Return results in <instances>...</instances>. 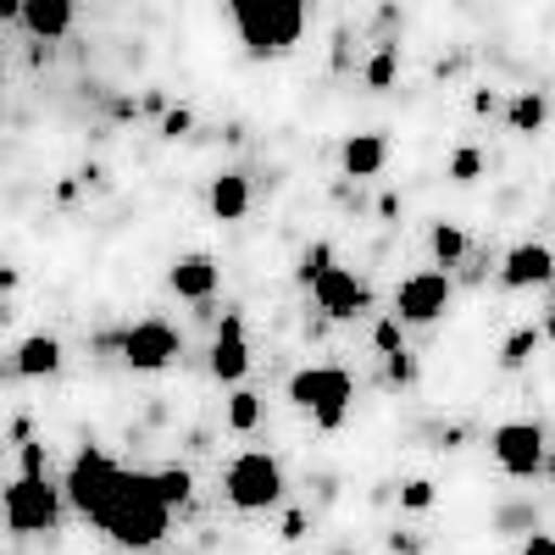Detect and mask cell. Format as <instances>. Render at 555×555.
I'll use <instances>...</instances> for the list:
<instances>
[{
  "label": "cell",
  "instance_id": "cell-1",
  "mask_svg": "<svg viewBox=\"0 0 555 555\" xmlns=\"http://www.w3.org/2000/svg\"><path fill=\"white\" fill-rule=\"evenodd\" d=\"M89 522L122 550H151L172 528V505L156 489V473H128L122 467V478L112 483V494L95 505V512H89Z\"/></svg>",
  "mask_w": 555,
  "mask_h": 555
},
{
  "label": "cell",
  "instance_id": "cell-2",
  "mask_svg": "<svg viewBox=\"0 0 555 555\" xmlns=\"http://www.w3.org/2000/svg\"><path fill=\"white\" fill-rule=\"evenodd\" d=\"M234 34L250 56H289L306 34V0H228Z\"/></svg>",
  "mask_w": 555,
  "mask_h": 555
},
{
  "label": "cell",
  "instance_id": "cell-3",
  "mask_svg": "<svg viewBox=\"0 0 555 555\" xmlns=\"http://www.w3.org/2000/svg\"><path fill=\"white\" fill-rule=\"evenodd\" d=\"M289 400L300 411H311V423L322 434H334L350 416V373L345 366H300V373L289 378Z\"/></svg>",
  "mask_w": 555,
  "mask_h": 555
},
{
  "label": "cell",
  "instance_id": "cell-4",
  "mask_svg": "<svg viewBox=\"0 0 555 555\" xmlns=\"http://www.w3.org/2000/svg\"><path fill=\"white\" fill-rule=\"evenodd\" d=\"M222 494L234 512H267V505H278L284 500V467H278V455H267V450L234 455L222 473Z\"/></svg>",
  "mask_w": 555,
  "mask_h": 555
},
{
  "label": "cell",
  "instance_id": "cell-5",
  "mask_svg": "<svg viewBox=\"0 0 555 555\" xmlns=\"http://www.w3.org/2000/svg\"><path fill=\"white\" fill-rule=\"evenodd\" d=\"M0 517H7V528L23 533V539L51 533L62 522V489L44 483V473H23L7 494H0Z\"/></svg>",
  "mask_w": 555,
  "mask_h": 555
},
{
  "label": "cell",
  "instance_id": "cell-6",
  "mask_svg": "<svg viewBox=\"0 0 555 555\" xmlns=\"http://www.w3.org/2000/svg\"><path fill=\"white\" fill-rule=\"evenodd\" d=\"M444 306H450V272H439V267L411 272L395 289V317L400 322H439Z\"/></svg>",
  "mask_w": 555,
  "mask_h": 555
},
{
  "label": "cell",
  "instance_id": "cell-7",
  "mask_svg": "<svg viewBox=\"0 0 555 555\" xmlns=\"http://www.w3.org/2000/svg\"><path fill=\"white\" fill-rule=\"evenodd\" d=\"M489 450H494V461L512 478H533L539 467H544V434L533 428V423H500L494 434H489Z\"/></svg>",
  "mask_w": 555,
  "mask_h": 555
},
{
  "label": "cell",
  "instance_id": "cell-8",
  "mask_svg": "<svg viewBox=\"0 0 555 555\" xmlns=\"http://www.w3.org/2000/svg\"><path fill=\"white\" fill-rule=\"evenodd\" d=\"M117 478H122V467H117V461H112L106 450H83V455L73 461V467H67V500L89 517V512H95V505L112 494V483H117Z\"/></svg>",
  "mask_w": 555,
  "mask_h": 555
},
{
  "label": "cell",
  "instance_id": "cell-9",
  "mask_svg": "<svg viewBox=\"0 0 555 555\" xmlns=\"http://www.w3.org/2000/svg\"><path fill=\"white\" fill-rule=\"evenodd\" d=\"M122 345V361L133 366V373H162V366L178 356V334L167 328V322H133V328L117 339Z\"/></svg>",
  "mask_w": 555,
  "mask_h": 555
},
{
  "label": "cell",
  "instance_id": "cell-10",
  "mask_svg": "<svg viewBox=\"0 0 555 555\" xmlns=\"http://www.w3.org/2000/svg\"><path fill=\"white\" fill-rule=\"evenodd\" d=\"M311 295H317L322 317H356V311H366V289H361V278H356V272H345V267H322V272L311 278Z\"/></svg>",
  "mask_w": 555,
  "mask_h": 555
},
{
  "label": "cell",
  "instance_id": "cell-11",
  "mask_svg": "<svg viewBox=\"0 0 555 555\" xmlns=\"http://www.w3.org/2000/svg\"><path fill=\"white\" fill-rule=\"evenodd\" d=\"M211 373H217L222 384H240V378L250 373V345H245V317H240V311H228L222 328H217V339H211Z\"/></svg>",
  "mask_w": 555,
  "mask_h": 555
},
{
  "label": "cell",
  "instance_id": "cell-12",
  "mask_svg": "<svg viewBox=\"0 0 555 555\" xmlns=\"http://www.w3.org/2000/svg\"><path fill=\"white\" fill-rule=\"evenodd\" d=\"M550 278H555V256H550V245H539V240L517 245L512 256L500 261V284H505V289H533V284H550Z\"/></svg>",
  "mask_w": 555,
  "mask_h": 555
},
{
  "label": "cell",
  "instance_id": "cell-13",
  "mask_svg": "<svg viewBox=\"0 0 555 555\" xmlns=\"http://www.w3.org/2000/svg\"><path fill=\"white\" fill-rule=\"evenodd\" d=\"M217 261L211 256H183V261H172V272H167V284H172V295L178 300H211L217 295Z\"/></svg>",
  "mask_w": 555,
  "mask_h": 555
},
{
  "label": "cell",
  "instance_id": "cell-14",
  "mask_svg": "<svg viewBox=\"0 0 555 555\" xmlns=\"http://www.w3.org/2000/svg\"><path fill=\"white\" fill-rule=\"evenodd\" d=\"M34 39H67L73 28V0H23V17H17Z\"/></svg>",
  "mask_w": 555,
  "mask_h": 555
},
{
  "label": "cell",
  "instance_id": "cell-15",
  "mask_svg": "<svg viewBox=\"0 0 555 555\" xmlns=\"http://www.w3.org/2000/svg\"><path fill=\"white\" fill-rule=\"evenodd\" d=\"M384 162H389L384 133H350V139H345V172H350V178H378Z\"/></svg>",
  "mask_w": 555,
  "mask_h": 555
},
{
  "label": "cell",
  "instance_id": "cell-16",
  "mask_svg": "<svg viewBox=\"0 0 555 555\" xmlns=\"http://www.w3.org/2000/svg\"><path fill=\"white\" fill-rule=\"evenodd\" d=\"M211 211H217V222H240V217L250 211V183H245V172H217V178H211Z\"/></svg>",
  "mask_w": 555,
  "mask_h": 555
},
{
  "label": "cell",
  "instance_id": "cell-17",
  "mask_svg": "<svg viewBox=\"0 0 555 555\" xmlns=\"http://www.w3.org/2000/svg\"><path fill=\"white\" fill-rule=\"evenodd\" d=\"M56 366H62V339L56 334H34V339L17 345V373L23 378H51Z\"/></svg>",
  "mask_w": 555,
  "mask_h": 555
},
{
  "label": "cell",
  "instance_id": "cell-18",
  "mask_svg": "<svg viewBox=\"0 0 555 555\" xmlns=\"http://www.w3.org/2000/svg\"><path fill=\"white\" fill-rule=\"evenodd\" d=\"M550 117V101L539 95V89H522V95L505 106V122H512V133H539Z\"/></svg>",
  "mask_w": 555,
  "mask_h": 555
},
{
  "label": "cell",
  "instance_id": "cell-19",
  "mask_svg": "<svg viewBox=\"0 0 555 555\" xmlns=\"http://www.w3.org/2000/svg\"><path fill=\"white\" fill-rule=\"evenodd\" d=\"M256 423H261V395L240 389L234 400H228V428H234V434H250Z\"/></svg>",
  "mask_w": 555,
  "mask_h": 555
},
{
  "label": "cell",
  "instance_id": "cell-20",
  "mask_svg": "<svg viewBox=\"0 0 555 555\" xmlns=\"http://www.w3.org/2000/svg\"><path fill=\"white\" fill-rule=\"evenodd\" d=\"M400 73V44H378V56L366 62V89H389Z\"/></svg>",
  "mask_w": 555,
  "mask_h": 555
},
{
  "label": "cell",
  "instance_id": "cell-21",
  "mask_svg": "<svg viewBox=\"0 0 555 555\" xmlns=\"http://www.w3.org/2000/svg\"><path fill=\"white\" fill-rule=\"evenodd\" d=\"M434 256H439V267H455L461 256H467V234H461L455 222H439L434 228Z\"/></svg>",
  "mask_w": 555,
  "mask_h": 555
},
{
  "label": "cell",
  "instance_id": "cell-22",
  "mask_svg": "<svg viewBox=\"0 0 555 555\" xmlns=\"http://www.w3.org/2000/svg\"><path fill=\"white\" fill-rule=\"evenodd\" d=\"M539 345H544V328H517L512 339H505V350H500V366H522Z\"/></svg>",
  "mask_w": 555,
  "mask_h": 555
},
{
  "label": "cell",
  "instance_id": "cell-23",
  "mask_svg": "<svg viewBox=\"0 0 555 555\" xmlns=\"http://www.w3.org/2000/svg\"><path fill=\"white\" fill-rule=\"evenodd\" d=\"M478 172H483V151H478V145H461V151L450 156V178H455V183H478Z\"/></svg>",
  "mask_w": 555,
  "mask_h": 555
},
{
  "label": "cell",
  "instance_id": "cell-24",
  "mask_svg": "<svg viewBox=\"0 0 555 555\" xmlns=\"http://www.w3.org/2000/svg\"><path fill=\"white\" fill-rule=\"evenodd\" d=\"M156 489L167 494V505H183V500H190V489H195V478L183 473V467H167V473H156Z\"/></svg>",
  "mask_w": 555,
  "mask_h": 555
},
{
  "label": "cell",
  "instance_id": "cell-25",
  "mask_svg": "<svg viewBox=\"0 0 555 555\" xmlns=\"http://www.w3.org/2000/svg\"><path fill=\"white\" fill-rule=\"evenodd\" d=\"M400 505H405V512H428V505H434V483L428 478H411L400 489Z\"/></svg>",
  "mask_w": 555,
  "mask_h": 555
},
{
  "label": "cell",
  "instance_id": "cell-26",
  "mask_svg": "<svg viewBox=\"0 0 555 555\" xmlns=\"http://www.w3.org/2000/svg\"><path fill=\"white\" fill-rule=\"evenodd\" d=\"M373 345H378L384 356L405 350V345H400V317H378V328H373Z\"/></svg>",
  "mask_w": 555,
  "mask_h": 555
},
{
  "label": "cell",
  "instance_id": "cell-27",
  "mask_svg": "<svg viewBox=\"0 0 555 555\" xmlns=\"http://www.w3.org/2000/svg\"><path fill=\"white\" fill-rule=\"evenodd\" d=\"M322 267H334V250H328V245H311V250L300 256V284H311Z\"/></svg>",
  "mask_w": 555,
  "mask_h": 555
},
{
  "label": "cell",
  "instance_id": "cell-28",
  "mask_svg": "<svg viewBox=\"0 0 555 555\" xmlns=\"http://www.w3.org/2000/svg\"><path fill=\"white\" fill-rule=\"evenodd\" d=\"M195 128V112L190 106H178V112H167V122H162V133L167 139H183V133H190Z\"/></svg>",
  "mask_w": 555,
  "mask_h": 555
},
{
  "label": "cell",
  "instance_id": "cell-29",
  "mask_svg": "<svg viewBox=\"0 0 555 555\" xmlns=\"http://www.w3.org/2000/svg\"><path fill=\"white\" fill-rule=\"evenodd\" d=\"M389 361V384H411L416 378V361L405 356V350H395V356H384Z\"/></svg>",
  "mask_w": 555,
  "mask_h": 555
},
{
  "label": "cell",
  "instance_id": "cell-30",
  "mask_svg": "<svg viewBox=\"0 0 555 555\" xmlns=\"http://www.w3.org/2000/svg\"><path fill=\"white\" fill-rule=\"evenodd\" d=\"M522 555H555V539H550V533H528Z\"/></svg>",
  "mask_w": 555,
  "mask_h": 555
},
{
  "label": "cell",
  "instance_id": "cell-31",
  "mask_svg": "<svg viewBox=\"0 0 555 555\" xmlns=\"http://www.w3.org/2000/svg\"><path fill=\"white\" fill-rule=\"evenodd\" d=\"M23 473H44V444H23Z\"/></svg>",
  "mask_w": 555,
  "mask_h": 555
},
{
  "label": "cell",
  "instance_id": "cell-32",
  "mask_svg": "<svg viewBox=\"0 0 555 555\" xmlns=\"http://www.w3.org/2000/svg\"><path fill=\"white\" fill-rule=\"evenodd\" d=\"M284 539H306V512H289L284 517Z\"/></svg>",
  "mask_w": 555,
  "mask_h": 555
},
{
  "label": "cell",
  "instance_id": "cell-33",
  "mask_svg": "<svg viewBox=\"0 0 555 555\" xmlns=\"http://www.w3.org/2000/svg\"><path fill=\"white\" fill-rule=\"evenodd\" d=\"M23 17V0H0V23H17Z\"/></svg>",
  "mask_w": 555,
  "mask_h": 555
},
{
  "label": "cell",
  "instance_id": "cell-34",
  "mask_svg": "<svg viewBox=\"0 0 555 555\" xmlns=\"http://www.w3.org/2000/svg\"><path fill=\"white\" fill-rule=\"evenodd\" d=\"M544 339L555 345V306H550V317H544Z\"/></svg>",
  "mask_w": 555,
  "mask_h": 555
},
{
  "label": "cell",
  "instance_id": "cell-35",
  "mask_svg": "<svg viewBox=\"0 0 555 555\" xmlns=\"http://www.w3.org/2000/svg\"><path fill=\"white\" fill-rule=\"evenodd\" d=\"M539 473H550V478H555V450H544V467H539Z\"/></svg>",
  "mask_w": 555,
  "mask_h": 555
},
{
  "label": "cell",
  "instance_id": "cell-36",
  "mask_svg": "<svg viewBox=\"0 0 555 555\" xmlns=\"http://www.w3.org/2000/svg\"><path fill=\"white\" fill-rule=\"evenodd\" d=\"M550 284H555V278H550Z\"/></svg>",
  "mask_w": 555,
  "mask_h": 555
}]
</instances>
